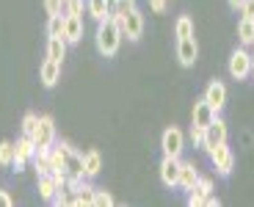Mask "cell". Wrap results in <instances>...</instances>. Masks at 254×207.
I'll return each mask as SVG.
<instances>
[{"mask_svg": "<svg viewBox=\"0 0 254 207\" xmlns=\"http://www.w3.org/2000/svg\"><path fill=\"white\" fill-rule=\"evenodd\" d=\"M174 33H177V39L193 36V19H190V17H180L177 22H174Z\"/></svg>", "mask_w": 254, "mask_h": 207, "instance_id": "obj_26", "label": "cell"}, {"mask_svg": "<svg viewBox=\"0 0 254 207\" xmlns=\"http://www.w3.org/2000/svg\"><path fill=\"white\" fill-rule=\"evenodd\" d=\"M97 50H100V56L105 58H114L116 53H119V44H122V28H119V19L116 17H105L102 22H97Z\"/></svg>", "mask_w": 254, "mask_h": 207, "instance_id": "obj_1", "label": "cell"}, {"mask_svg": "<svg viewBox=\"0 0 254 207\" xmlns=\"http://www.w3.org/2000/svg\"><path fill=\"white\" fill-rule=\"evenodd\" d=\"M177 180H180V157L163 155V160H160V182L166 188H177Z\"/></svg>", "mask_w": 254, "mask_h": 207, "instance_id": "obj_12", "label": "cell"}, {"mask_svg": "<svg viewBox=\"0 0 254 207\" xmlns=\"http://www.w3.org/2000/svg\"><path fill=\"white\" fill-rule=\"evenodd\" d=\"M39 77H42V86L53 88L58 80H61V61L45 58V61H42V67H39Z\"/></svg>", "mask_w": 254, "mask_h": 207, "instance_id": "obj_14", "label": "cell"}, {"mask_svg": "<svg viewBox=\"0 0 254 207\" xmlns=\"http://www.w3.org/2000/svg\"><path fill=\"white\" fill-rule=\"evenodd\" d=\"M108 3H114V0H108Z\"/></svg>", "mask_w": 254, "mask_h": 207, "instance_id": "obj_39", "label": "cell"}, {"mask_svg": "<svg viewBox=\"0 0 254 207\" xmlns=\"http://www.w3.org/2000/svg\"><path fill=\"white\" fill-rule=\"evenodd\" d=\"M0 166H14V144L0 141Z\"/></svg>", "mask_w": 254, "mask_h": 207, "instance_id": "obj_28", "label": "cell"}, {"mask_svg": "<svg viewBox=\"0 0 254 207\" xmlns=\"http://www.w3.org/2000/svg\"><path fill=\"white\" fill-rule=\"evenodd\" d=\"M177 58L183 67H193L199 58V44L193 36H185V39H177Z\"/></svg>", "mask_w": 254, "mask_h": 207, "instance_id": "obj_11", "label": "cell"}, {"mask_svg": "<svg viewBox=\"0 0 254 207\" xmlns=\"http://www.w3.org/2000/svg\"><path fill=\"white\" fill-rule=\"evenodd\" d=\"M227 141V122L221 119V116H216V119L210 122L207 127H204V138H202V149L207 152H213L218 144H224Z\"/></svg>", "mask_w": 254, "mask_h": 207, "instance_id": "obj_2", "label": "cell"}, {"mask_svg": "<svg viewBox=\"0 0 254 207\" xmlns=\"http://www.w3.org/2000/svg\"><path fill=\"white\" fill-rule=\"evenodd\" d=\"M83 169H86V180H91V177H97L102 171V155L97 149H89L86 155H83Z\"/></svg>", "mask_w": 254, "mask_h": 207, "instance_id": "obj_18", "label": "cell"}, {"mask_svg": "<svg viewBox=\"0 0 254 207\" xmlns=\"http://www.w3.org/2000/svg\"><path fill=\"white\" fill-rule=\"evenodd\" d=\"M50 166H53V174H64V155H61V149L58 146H53L50 149Z\"/></svg>", "mask_w": 254, "mask_h": 207, "instance_id": "obj_29", "label": "cell"}, {"mask_svg": "<svg viewBox=\"0 0 254 207\" xmlns=\"http://www.w3.org/2000/svg\"><path fill=\"white\" fill-rule=\"evenodd\" d=\"M45 11L50 14H64V0H45Z\"/></svg>", "mask_w": 254, "mask_h": 207, "instance_id": "obj_32", "label": "cell"}, {"mask_svg": "<svg viewBox=\"0 0 254 207\" xmlns=\"http://www.w3.org/2000/svg\"><path fill=\"white\" fill-rule=\"evenodd\" d=\"M241 14H243V17H249V19H254V0H246V3H243Z\"/></svg>", "mask_w": 254, "mask_h": 207, "instance_id": "obj_35", "label": "cell"}, {"mask_svg": "<svg viewBox=\"0 0 254 207\" xmlns=\"http://www.w3.org/2000/svg\"><path fill=\"white\" fill-rule=\"evenodd\" d=\"M64 14L83 17V0H64Z\"/></svg>", "mask_w": 254, "mask_h": 207, "instance_id": "obj_30", "label": "cell"}, {"mask_svg": "<svg viewBox=\"0 0 254 207\" xmlns=\"http://www.w3.org/2000/svg\"><path fill=\"white\" fill-rule=\"evenodd\" d=\"M33 144H36V149H50L56 144V122H53V116H39Z\"/></svg>", "mask_w": 254, "mask_h": 207, "instance_id": "obj_5", "label": "cell"}, {"mask_svg": "<svg viewBox=\"0 0 254 207\" xmlns=\"http://www.w3.org/2000/svg\"><path fill=\"white\" fill-rule=\"evenodd\" d=\"M252 75H254V56H252Z\"/></svg>", "mask_w": 254, "mask_h": 207, "instance_id": "obj_38", "label": "cell"}, {"mask_svg": "<svg viewBox=\"0 0 254 207\" xmlns=\"http://www.w3.org/2000/svg\"><path fill=\"white\" fill-rule=\"evenodd\" d=\"M133 8H135V0H114V3H111V17H116L122 22Z\"/></svg>", "mask_w": 254, "mask_h": 207, "instance_id": "obj_24", "label": "cell"}, {"mask_svg": "<svg viewBox=\"0 0 254 207\" xmlns=\"http://www.w3.org/2000/svg\"><path fill=\"white\" fill-rule=\"evenodd\" d=\"M64 39H66V44H77V42H80V39H83V17H72V14H66Z\"/></svg>", "mask_w": 254, "mask_h": 207, "instance_id": "obj_17", "label": "cell"}, {"mask_svg": "<svg viewBox=\"0 0 254 207\" xmlns=\"http://www.w3.org/2000/svg\"><path fill=\"white\" fill-rule=\"evenodd\" d=\"M94 191L97 188H91L89 182H83L80 191H77V194L69 199V205H75V207H91V205H94Z\"/></svg>", "mask_w": 254, "mask_h": 207, "instance_id": "obj_19", "label": "cell"}, {"mask_svg": "<svg viewBox=\"0 0 254 207\" xmlns=\"http://www.w3.org/2000/svg\"><path fill=\"white\" fill-rule=\"evenodd\" d=\"M229 75H232V80H246L252 75V53L246 47H238L229 56Z\"/></svg>", "mask_w": 254, "mask_h": 207, "instance_id": "obj_3", "label": "cell"}, {"mask_svg": "<svg viewBox=\"0 0 254 207\" xmlns=\"http://www.w3.org/2000/svg\"><path fill=\"white\" fill-rule=\"evenodd\" d=\"M119 28H122V36H127L130 42H138V39L144 36V14H141L138 8H133V11L119 22Z\"/></svg>", "mask_w": 254, "mask_h": 207, "instance_id": "obj_10", "label": "cell"}, {"mask_svg": "<svg viewBox=\"0 0 254 207\" xmlns=\"http://www.w3.org/2000/svg\"><path fill=\"white\" fill-rule=\"evenodd\" d=\"M238 39H241V44H243V47L254 44V19L241 17V22H238Z\"/></svg>", "mask_w": 254, "mask_h": 207, "instance_id": "obj_23", "label": "cell"}, {"mask_svg": "<svg viewBox=\"0 0 254 207\" xmlns=\"http://www.w3.org/2000/svg\"><path fill=\"white\" fill-rule=\"evenodd\" d=\"M210 194H213V180H210V177H199L196 185H193V188L188 191V205H190V207L204 205Z\"/></svg>", "mask_w": 254, "mask_h": 207, "instance_id": "obj_13", "label": "cell"}, {"mask_svg": "<svg viewBox=\"0 0 254 207\" xmlns=\"http://www.w3.org/2000/svg\"><path fill=\"white\" fill-rule=\"evenodd\" d=\"M227 3H229V8H232V11H241L246 0H227Z\"/></svg>", "mask_w": 254, "mask_h": 207, "instance_id": "obj_37", "label": "cell"}, {"mask_svg": "<svg viewBox=\"0 0 254 207\" xmlns=\"http://www.w3.org/2000/svg\"><path fill=\"white\" fill-rule=\"evenodd\" d=\"M36 125H39V113L28 111L25 116H22V136H31V138H33V133H36Z\"/></svg>", "mask_w": 254, "mask_h": 207, "instance_id": "obj_27", "label": "cell"}, {"mask_svg": "<svg viewBox=\"0 0 254 207\" xmlns=\"http://www.w3.org/2000/svg\"><path fill=\"white\" fill-rule=\"evenodd\" d=\"M160 146H163V155H169V157H180V155H183V146H185V136H183V130H180V127H169V130H163Z\"/></svg>", "mask_w": 254, "mask_h": 207, "instance_id": "obj_9", "label": "cell"}, {"mask_svg": "<svg viewBox=\"0 0 254 207\" xmlns=\"http://www.w3.org/2000/svg\"><path fill=\"white\" fill-rule=\"evenodd\" d=\"M58 194V182L53 174H45V177H39V196L45 202H53V196Z\"/></svg>", "mask_w": 254, "mask_h": 207, "instance_id": "obj_21", "label": "cell"}, {"mask_svg": "<svg viewBox=\"0 0 254 207\" xmlns=\"http://www.w3.org/2000/svg\"><path fill=\"white\" fill-rule=\"evenodd\" d=\"M202 138H204V130H202V127L190 125V144H193V146H199V149H202Z\"/></svg>", "mask_w": 254, "mask_h": 207, "instance_id": "obj_33", "label": "cell"}, {"mask_svg": "<svg viewBox=\"0 0 254 207\" xmlns=\"http://www.w3.org/2000/svg\"><path fill=\"white\" fill-rule=\"evenodd\" d=\"M114 205V196L108 191H94V207H111Z\"/></svg>", "mask_w": 254, "mask_h": 207, "instance_id": "obj_31", "label": "cell"}, {"mask_svg": "<svg viewBox=\"0 0 254 207\" xmlns=\"http://www.w3.org/2000/svg\"><path fill=\"white\" fill-rule=\"evenodd\" d=\"M33 155H36V144H33V138L31 136H22L17 144H14V166H11V169L14 171H22L28 160H33Z\"/></svg>", "mask_w": 254, "mask_h": 207, "instance_id": "obj_8", "label": "cell"}, {"mask_svg": "<svg viewBox=\"0 0 254 207\" xmlns=\"http://www.w3.org/2000/svg\"><path fill=\"white\" fill-rule=\"evenodd\" d=\"M210 160H213V169H216L221 177H229L232 169H235V155H232V149L227 146V141L218 144L216 149L210 152Z\"/></svg>", "mask_w": 254, "mask_h": 207, "instance_id": "obj_6", "label": "cell"}, {"mask_svg": "<svg viewBox=\"0 0 254 207\" xmlns=\"http://www.w3.org/2000/svg\"><path fill=\"white\" fill-rule=\"evenodd\" d=\"M86 11H89L97 22H102V19L111 14V3L108 0H86Z\"/></svg>", "mask_w": 254, "mask_h": 207, "instance_id": "obj_22", "label": "cell"}, {"mask_svg": "<svg viewBox=\"0 0 254 207\" xmlns=\"http://www.w3.org/2000/svg\"><path fill=\"white\" fill-rule=\"evenodd\" d=\"M202 100L207 102L216 113H221L224 105H227V86H224L218 77H216V80H210L207 88H204V94H202Z\"/></svg>", "mask_w": 254, "mask_h": 207, "instance_id": "obj_7", "label": "cell"}, {"mask_svg": "<svg viewBox=\"0 0 254 207\" xmlns=\"http://www.w3.org/2000/svg\"><path fill=\"white\" fill-rule=\"evenodd\" d=\"M11 205H14V199L6 194V191H0V207H11Z\"/></svg>", "mask_w": 254, "mask_h": 207, "instance_id": "obj_36", "label": "cell"}, {"mask_svg": "<svg viewBox=\"0 0 254 207\" xmlns=\"http://www.w3.org/2000/svg\"><path fill=\"white\" fill-rule=\"evenodd\" d=\"M64 25H66V14H53L47 19V36H64Z\"/></svg>", "mask_w": 254, "mask_h": 207, "instance_id": "obj_25", "label": "cell"}, {"mask_svg": "<svg viewBox=\"0 0 254 207\" xmlns=\"http://www.w3.org/2000/svg\"><path fill=\"white\" fill-rule=\"evenodd\" d=\"M196 180H199V169L190 160H180V180H177V185L183 191H190L193 185H196Z\"/></svg>", "mask_w": 254, "mask_h": 207, "instance_id": "obj_15", "label": "cell"}, {"mask_svg": "<svg viewBox=\"0 0 254 207\" xmlns=\"http://www.w3.org/2000/svg\"><path fill=\"white\" fill-rule=\"evenodd\" d=\"M216 116H218V113L213 111V108H210L204 100H196V102H193V125H196V127H202V130H204L210 122L216 119Z\"/></svg>", "mask_w": 254, "mask_h": 207, "instance_id": "obj_16", "label": "cell"}, {"mask_svg": "<svg viewBox=\"0 0 254 207\" xmlns=\"http://www.w3.org/2000/svg\"><path fill=\"white\" fill-rule=\"evenodd\" d=\"M56 146L61 149V155H64V169H66V174H69V177H86L80 152H77L72 144H66V141H58Z\"/></svg>", "mask_w": 254, "mask_h": 207, "instance_id": "obj_4", "label": "cell"}, {"mask_svg": "<svg viewBox=\"0 0 254 207\" xmlns=\"http://www.w3.org/2000/svg\"><path fill=\"white\" fill-rule=\"evenodd\" d=\"M166 3H169V0H149V8H152L155 14H163L166 11Z\"/></svg>", "mask_w": 254, "mask_h": 207, "instance_id": "obj_34", "label": "cell"}, {"mask_svg": "<svg viewBox=\"0 0 254 207\" xmlns=\"http://www.w3.org/2000/svg\"><path fill=\"white\" fill-rule=\"evenodd\" d=\"M47 58L64 61V58H66V39L64 36H50V42H47Z\"/></svg>", "mask_w": 254, "mask_h": 207, "instance_id": "obj_20", "label": "cell"}]
</instances>
